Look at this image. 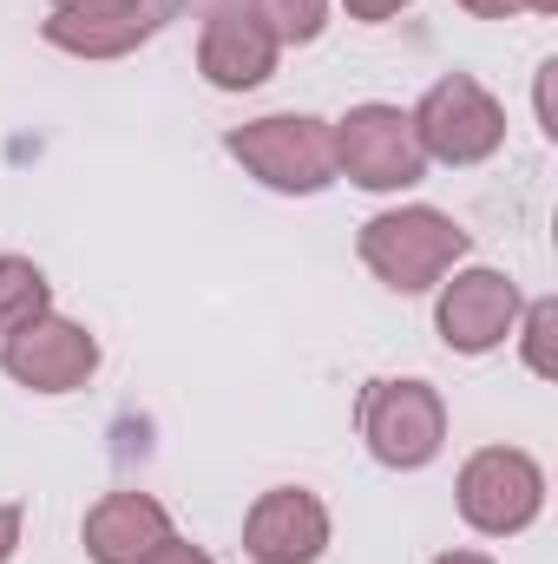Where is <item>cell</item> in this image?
<instances>
[{
    "label": "cell",
    "instance_id": "cell-1",
    "mask_svg": "<svg viewBox=\"0 0 558 564\" xmlns=\"http://www.w3.org/2000/svg\"><path fill=\"white\" fill-rule=\"evenodd\" d=\"M466 243H473V237H466L447 210H433V204L382 210V217L362 224V263L388 282V289H401V295L433 289V282L466 257Z\"/></svg>",
    "mask_w": 558,
    "mask_h": 564
},
{
    "label": "cell",
    "instance_id": "cell-2",
    "mask_svg": "<svg viewBox=\"0 0 558 564\" xmlns=\"http://www.w3.org/2000/svg\"><path fill=\"white\" fill-rule=\"evenodd\" d=\"M224 151L282 197H315L322 184H335V132L322 119H309V112L250 119V126H237L224 139Z\"/></svg>",
    "mask_w": 558,
    "mask_h": 564
},
{
    "label": "cell",
    "instance_id": "cell-3",
    "mask_svg": "<svg viewBox=\"0 0 558 564\" xmlns=\"http://www.w3.org/2000/svg\"><path fill=\"white\" fill-rule=\"evenodd\" d=\"M408 119H415L420 151L440 158V164H480V158H493L500 139H506V112H500V99L473 73L433 79L427 99H420Z\"/></svg>",
    "mask_w": 558,
    "mask_h": 564
},
{
    "label": "cell",
    "instance_id": "cell-4",
    "mask_svg": "<svg viewBox=\"0 0 558 564\" xmlns=\"http://www.w3.org/2000/svg\"><path fill=\"white\" fill-rule=\"evenodd\" d=\"M546 506V473L519 446H486L460 466V519L486 539H513L539 519Z\"/></svg>",
    "mask_w": 558,
    "mask_h": 564
},
{
    "label": "cell",
    "instance_id": "cell-5",
    "mask_svg": "<svg viewBox=\"0 0 558 564\" xmlns=\"http://www.w3.org/2000/svg\"><path fill=\"white\" fill-rule=\"evenodd\" d=\"M335 171L362 191H408L427 177V151L401 106H355L335 126Z\"/></svg>",
    "mask_w": 558,
    "mask_h": 564
},
{
    "label": "cell",
    "instance_id": "cell-6",
    "mask_svg": "<svg viewBox=\"0 0 558 564\" xmlns=\"http://www.w3.org/2000/svg\"><path fill=\"white\" fill-rule=\"evenodd\" d=\"M362 440L382 466L415 473L447 440V408L427 381H368L362 394Z\"/></svg>",
    "mask_w": 558,
    "mask_h": 564
},
{
    "label": "cell",
    "instance_id": "cell-7",
    "mask_svg": "<svg viewBox=\"0 0 558 564\" xmlns=\"http://www.w3.org/2000/svg\"><path fill=\"white\" fill-rule=\"evenodd\" d=\"M0 368H7L20 388H33V394H73V388L93 381V368H99V341H93L79 322L40 315V322L13 328V335L0 341Z\"/></svg>",
    "mask_w": 558,
    "mask_h": 564
},
{
    "label": "cell",
    "instance_id": "cell-8",
    "mask_svg": "<svg viewBox=\"0 0 558 564\" xmlns=\"http://www.w3.org/2000/svg\"><path fill=\"white\" fill-rule=\"evenodd\" d=\"M513 322H519V282L500 270H460L440 289V308H433V328L453 355L500 348L513 335Z\"/></svg>",
    "mask_w": 558,
    "mask_h": 564
},
{
    "label": "cell",
    "instance_id": "cell-9",
    "mask_svg": "<svg viewBox=\"0 0 558 564\" xmlns=\"http://www.w3.org/2000/svg\"><path fill=\"white\" fill-rule=\"evenodd\" d=\"M329 545V512L315 492L302 486H277L250 506L244 519V552L257 564H315Z\"/></svg>",
    "mask_w": 558,
    "mask_h": 564
},
{
    "label": "cell",
    "instance_id": "cell-10",
    "mask_svg": "<svg viewBox=\"0 0 558 564\" xmlns=\"http://www.w3.org/2000/svg\"><path fill=\"white\" fill-rule=\"evenodd\" d=\"M277 40H270V26L250 13V7H217L211 20H204V40H197V66H204V79L217 86V93H250V86H264L270 73H277Z\"/></svg>",
    "mask_w": 558,
    "mask_h": 564
},
{
    "label": "cell",
    "instance_id": "cell-11",
    "mask_svg": "<svg viewBox=\"0 0 558 564\" xmlns=\"http://www.w3.org/2000/svg\"><path fill=\"white\" fill-rule=\"evenodd\" d=\"M171 539V512L151 492H106L86 512V558L93 564H144Z\"/></svg>",
    "mask_w": 558,
    "mask_h": 564
},
{
    "label": "cell",
    "instance_id": "cell-12",
    "mask_svg": "<svg viewBox=\"0 0 558 564\" xmlns=\"http://www.w3.org/2000/svg\"><path fill=\"white\" fill-rule=\"evenodd\" d=\"M40 33H46L60 53H79V59H119V53H132L139 40L158 33V7L139 0V7H99V13H46Z\"/></svg>",
    "mask_w": 558,
    "mask_h": 564
},
{
    "label": "cell",
    "instance_id": "cell-13",
    "mask_svg": "<svg viewBox=\"0 0 558 564\" xmlns=\"http://www.w3.org/2000/svg\"><path fill=\"white\" fill-rule=\"evenodd\" d=\"M46 302H53V289H46V276H40V263H26V257H0V335L40 322Z\"/></svg>",
    "mask_w": 558,
    "mask_h": 564
},
{
    "label": "cell",
    "instance_id": "cell-14",
    "mask_svg": "<svg viewBox=\"0 0 558 564\" xmlns=\"http://www.w3.org/2000/svg\"><path fill=\"white\" fill-rule=\"evenodd\" d=\"M250 13L270 26L277 46H309L329 26V0H250Z\"/></svg>",
    "mask_w": 558,
    "mask_h": 564
},
{
    "label": "cell",
    "instance_id": "cell-15",
    "mask_svg": "<svg viewBox=\"0 0 558 564\" xmlns=\"http://www.w3.org/2000/svg\"><path fill=\"white\" fill-rule=\"evenodd\" d=\"M552 335H558V302H533L526 308V361H533V375H558Z\"/></svg>",
    "mask_w": 558,
    "mask_h": 564
},
{
    "label": "cell",
    "instance_id": "cell-16",
    "mask_svg": "<svg viewBox=\"0 0 558 564\" xmlns=\"http://www.w3.org/2000/svg\"><path fill=\"white\" fill-rule=\"evenodd\" d=\"M480 20H506V13H558V0H460Z\"/></svg>",
    "mask_w": 558,
    "mask_h": 564
},
{
    "label": "cell",
    "instance_id": "cell-17",
    "mask_svg": "<svg viewBox=\"0 0 558 564\" xmlns=\"http://www.w3.org/2000/svg\"><path fill=\"white\" fill-rule=\"evenodd\" d=\"M144 564H211V552H197V545H184V539H164Z\"/></svg>",
    "mask_w": 558,
    "mask_h": 564
},
{
    "label": "cell",
    "instance_id": "cell-18",
    "mask_svg": "<svg viewBox=\"0 0 558 564\" xmlns=\"http://www.w3.org/2000/svg\"><path fill=\"white\" fill-rule=\"evenodd\" d=\"M342 7H348L355 20H395V13H401L408 0H342Z\"/></svg>",
    "mask_w": 558,
    "mask_h": 564
},
{
    "label": "cell",
    "instance_id": "cell-19",
    "mask_svg": "<svg viewBox=\"0 0 558 564\" xmlns=\"http://www.w3.org/2000/svg\"><path fill=\"white\" fill-rule=\"evenodd\" d=\"M13 545H20V506H0V564L13 558Z\"/></svg>",
    "mask_w": 558,
    "mask_h": 564
},
{
    "label": "cell",
    "instance_id": "cell-20",
    "mask_svg": "<svg viewBox=\"0 0 558 564\" xmlns=\"http://www.w3.org/2000/svg\"><path fill=\"white\" fill-rule=\"evenodd\" d=\"M99 7H139V0H53V13H99Z\"/></svg>",
    "mask_w": 558,
    "mask_h": 564
},
{
    "label": "cell",
    "instance_id": "cell-21",
    "mask_svg": "<svg viewBox=\"0 0 558 564\" xmlns=\"http://www.w3.org/2000/svg\"><path fill=\"white\" fill-rule=\"evenodd\" d=\"M433 564H493V558H480V552H447V558H433Z\"/></svg>",
    "mask_w": 558,
    "mask_h": 564
}]
</instances>
